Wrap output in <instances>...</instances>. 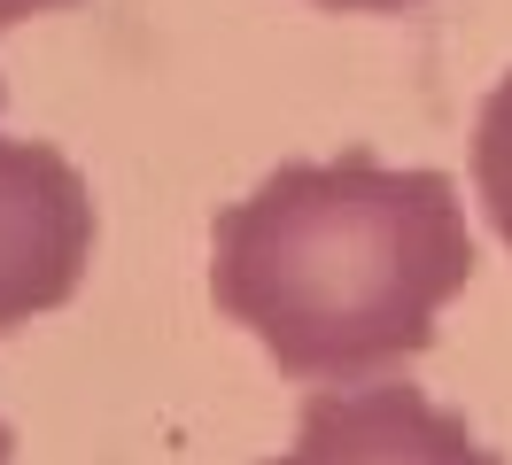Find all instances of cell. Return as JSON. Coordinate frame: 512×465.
Masks as SVG:
<instances>
[{"label": "cell", "instance_id": "cell-1", "mask_svg": "<svg viewBox=\"0 0 512 465\" xmlns=\"http://www.w3.org/2000/svg\"><path fill=\"white\" fill-rule=\"evenodd\" d=\"M474 279L466 202L443 171L373 155L280 163L210 233V295L288 380L357 388L435 341Z\"/></svg>", "mask_w": 512, "mask_h": 465}, {"label": "cell", "instance_id": "cell-2", "mask_svg": "<svg viewBox=\"0 0 512 465\" xmlns=\"http://www.w3.org/2000/svg\"><path fill=\"white\" fill-rule=\"evenodd\" d=\"M94 264V194L47 140L0 132V334L78 295Z\"/></svg>", "mask_w": 512, "mask_h": 465}, {"label": "cell", "instance_id": "cell-3", "mask_svg": "<svg viewBox=\"0 0 512 465\" xmlns=\"http://www.w3.org/2000/svg\"><path fill=\"white\" fill-rule=\"evenodd\" d=\"M264 465H505L450 403L404 380L319 388L295 419V442Z\"/></svg>", "mask_w": 512, "mask_h": 465}, {"label": "cell", "instance_id": "cell-4", "mask_svg": "<svg viewBox=\"0 0 512 465\" xmlns=\"http://www.w3.org/2000/svg\"><path fill=\"white\" fill-rule=\"evenodd\" d=\"M474 186L489 217H497V233L512 241V70L497 78V93L481 101V124H474Z\"/></svg>", "mask_w": 512, "mask_h": 465}, {"label": "cell", "instance_id": "cell-5", "mask_svg": "<svg viewBox=\"0 0 512 465\" xmlns=\"http://www.w3.org/2000/svg\"><path fill=\"white\" fill-rule=\"evenodd\" d=\"M55 8H70V0H0V31H8V24H32V16H55Z\"/></svg>", "mask_w": 512, "mask_h": 465}, {"label": "cell", "instance_id": "cell-6", "mask_svg": "<svg viewBox=\"0 0 512 465\" xmlns=\"http://www.w3.org/2000/svg\"><path fill=\"white\" fill-rule=\"evenodd\" d=\"M319 8H365L373 16V8H404V0H319Z\"/></svg>", "mask_w": 512, "mask_h": 465}, {"label": "cell", "instance_id": "cell-7", "mask_svg": "<svg viewBox=\"0 0 512 465\" xmlns=\"http://www.w3.org/2000/svg\"><path fill=\"white\" fill-rule=\"evenodd\" d=\"M8 450H16V442H8V419H0V465H8Z\"/></svg>", "mask_w": 512, "mask_h": 465}]
</instances>
